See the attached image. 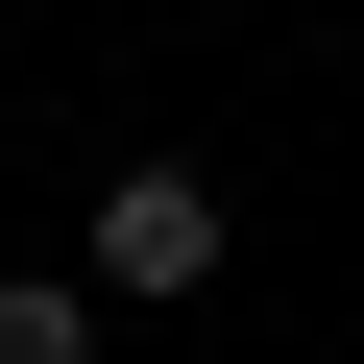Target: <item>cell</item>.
I'll return each mask as SVG.
<instances>
[{
    "mask_svg": "<svg viewBox=\"0 0 364 364\" xmlns=\"http://www.w3.org/2000/svg\"><path fill=\"white\" fill-rule=\"evenodd\" d=\"M219 267H243V219H219V170H195V146L97 170V316H170V291H219Z\"/></svg>",
    "mask_w": 364,
    "mask_h": 364,
    "instance_id": "1",
    "label": "cell"
},
{
    "mask_svg": "<svg viewBox=\"0 0 364 364\" xmlns=\"http://www.w3.org/2000/svg\"><path fill=\"white\" fill-rule=\"evenodd\" d=\"M0 364H97V267H0Z\"/></svg>",
    "mask_w": 364,
    "mask_h": 364,
    "instance_id": "2",
    "label": "cell"
}]
</instances>
